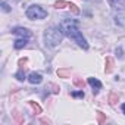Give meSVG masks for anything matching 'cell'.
Here are the masks:
<instances>
[{
  "instance_id": "obj_1",
  "label": "cell",
  "mask_w": 125,
  "mask_h": 125,
  "mask_svg": "<svg viewBox=\"0 0 125 125\" xmlns=\"http://www.w3.org/2000/svg\"><path fill=\"white\" fill-rule=\"evenodd\" d=\"M60 27H62V30H63V32H65L66 37H69L71 40H74V41H75L80 47H83L84 50L88 49V43H87V40L84 38L83 32L80 31L77 21H74V19H63V22H62Z\"/></svg>"
},
{
  "instance_id": "obj_2",
  "label": "cell",
  "mask_w": 125,
  "mask_h": 125,
  "mask_svg": "<svg viewBox=\"0 0 125 125\" xmlns=\"http://www.w3.org/2000/svg\"><path fill=\"white\" fill-rule=\"evenodd\" d=\"M63 30H62V27H50L44 31V43L46 46L49 47H56L59 43H62V40H63Z\"/></svg>"
},
{
  "instance_id": "obj_3",
  "label": "cell",
  "mask_w": 125,
  "mask_h": 125,
  "mask_svg": "<svg viewBox=\"0 0 125 125\" xmlns=\"http://www.w3.org/2000/svg\"><path fill=\"white\" fill-rule=\"evenodd\" d=\"M25 15H27V18L28 19H44L46 16H47V10H44L41 6H38V5H31L28 9H27V12H25Z\"/></svg>"
},
{
  "instance_id": "obj_4",
  "label": "cell",
  "mask_w": 125,
  "mask_h": 125,
  "mask_svg": "<svg viewBox=\"0 0 125 125\" xmlns=\"http://www.w3.org/2000/svg\"><path fill=\"white\" fill-rule=\"evenodd\" d=\"M12 32H13L15 35H21V37H24V38H30V37H31V31H28L27 28H22V27L13 28Z\"/></svg>"
},
{
  "instance_id": "obj_5",
  "label": "cell",
  "mask_w": 125,
  "mask_h": 125,
  "mask_svg": "<svg viewBox=\"0 0 125 125\" xmlns=\"http://www.w3.org/2000/svg\"><path fill=\"white\" fill-rule=\"evenodd\" d=\"M28 81H30L31 84H40V83L43 81V77H41V74H38V72H31V74L28 75Z\"/></svg>"
},
{
  "instance_id": "obj_6",
  "label": "cell",
  "mask_w": 125,
  "mask_h": 125,
  "mask_svg": "<svg viewBox=\"0 0 125 125\" xmlns=\"http://www.w3.org/2000/svg\"><path fill=\"white\" fill-rule=\"evenodd\" d=\"M88 84L93 87V93H94V94H97L99 90L102 88V83H100L99 80H96V78H88Z\"/></svg>"
},
{
  "instance_id": "obj_7",
  "label": "cell",
  "mask_w": 125,
  "mask_h": 125,
  "mask_svg": "<svg viewBox=\"0 0 125 125\" xmlns=\"http://www.w3.org/2000/svg\"><path fill=\"white\" fill-rule=\"evenodd\" d=\"M109 3L118 10H125V0H109Z\"/></svg>"
},
{
  "instance_id": "obj_8",
  "label": "cell",
  "mask_w": 125,
  "mask_h": 125,
  "mask_svg": "<svg viewBox=\"0 0 125 125\" xmlns=\"http://www.w3.org/2000/svg\"><path fill=\"white\" fill-rule=\"evenodd\" d=\"M27 43H28V38H24V37H21V38H18V40L15 41V44H13V47H15L16 50H19V49H22V47H25V46H27Z\"/></svg>"
},
{
  "instance_id": "obj_9",
  "label": "cell",
  "mask_w": 125,
  "mask_h": 125,
  "mask_svg": "<svg viewBox=\"0 0 125 125\" xmlns=\"http://www.w3.org/2000/svg\"><path fill=\"white\" fill-rule=\"evenodd\" d=\"M69 5H71V3L62 2V0H60V2H56V3H54V8H56V9H65V8H69Z\"/></svg>"
},
{
  "instance_id": "obj_10",
  "label": "cell",
  "mask_w": 125,
  "mask_h": 125,
  "mask_svg": "<svg viewBox=\"0 0 125 125\" xmlns=\"http://www.w3.org/2000/svg\"><path fill=\"white\" fill-rule=\"evenodd\" d=\"M106 65H107V66L104 68V71H106V72H110L112 68H113V60H112L110 57H106Z\"/></svg>"
},
{
  "instance_id": "obj_11",
  "label": "cell",
  "mask_w": 125,
  "mask_h": 125,
  "mask_svg": "<svg viewBox=\"0 0 125 125\" xmlns=\"http://www.w3.org/2000/svg\"><path fill=\"white\" fill-rule=\"evenodd\" d=\"M0 5H2V10L3 12H10V8H9V5L5 2V0H2V3H0Z\"/></svg>"
},
{
  "instance_id": "obj_12",
  "label": "cell",
  "mask_w": 125,
  "mask_h": 125,
  "mask_svg": "<svg viewBox=\"0 0 125 125\" xmlns=\"http://www.w3.org/2000/svg\"><path fill=\"white\" fill-rule=\"evenodd\" d=\"M16 78H18L19 81H24V80H25V74H24V71H22V68L19 69V72H16Z\"/></svg>"
},
{
  "instance_id": "obj_13",
  "label": "cell",
  "mask_w": 125,
  "mask_h": 125,
  "mask_svg": "<svg viewBox=\"0 0 125 125\" xmlns=\"http://www.w3.org/2000/svg\"><path fill=\"white\" fill-rule=\"evenodd\" d=\"M71 96L72 97H81V99H84V91H74V93H71Z\"/></svg>"
},
{
  "instance_id": "obj_14",
  "label": "cell",
  "mask_w": 125,
  "mask_h": 125,
  "mask_svg": "<svg viewBox=\"0 0 125 125\" xmlns=\"http://www.w3.org/2000/svg\"><path fill=\"white\" fill-rule=\"evenodd\" d=\"M118 102V96L116 94H110V97H109V103L110 104H115Z\"/></svg>"
},
{
  "instance_id": "obj_15",
  "label": "cell",
  "mask_w": 125,
  "mask_h": 125,
  "mask_svg": "<svg viewBox=\"0 0 125 125\" xmlns=\"http://www.w3.org/2000/svg\"><path fill=\"white\" fill-rule=\"evenodd\" d=\"M74 84H75L77 87H81V88H84V81H81V80H75V81H74Z\"/></svg>"
},
{
  "instance_id": "obj_16",
  "label": "cell",
  "mask_w": 125,
  "mask_h": 125,
  "mask_svg": "<svg viewBox=\"0 0 125 125\" xmlns=\"http://www.w3.org/2000/svg\"><path fill=\"white\" fill-rule=\"evenodd\" d=\"M97 118H99V124L104 122V116H103V113H102V112H97Z\"/></svg>"
},
{
  "instance_id": "obj_17",
  "label": "cell",
  "mask_w": 125,
  "mask_h": 125,
  "mask_svg": "<svg viewBox=\"0 0 125 125\" xmlns=\"http://www.w3.org/2000/svg\"><path fill=\"white\" fill-rule=\"evenodd\" d=\"M30 104H31V106H32V107H34V109H35V110H37V112H38V113H40V112H41V109H40V106H38V104H35V103H32V102H31V103H30Z\"/></svg>"
},
{
  "instance_id": "obj_18",
  "label": "cell",
  "mask_w": 125,
  "mask_h": 125,
  "mask_svg": "<svg viewBox=\"0 0 125 125\" xmlns=\"http://www.w3.org/2000/svg\"><path fill=\"white\" fill-rule=\"evenodd\" d=\"M57 74H59L60 77H66V75H68V71H57Z\"/></svg>"
},
{
  "instance_id": "obj_19",
  "label": "cell",
  "mask_w": 125,
  "mask_h": 125,
  "mask_svg": "<svg viewBox=\"0 0 125 125\" xmlns=\"http://www.w3.org/2000/svg\"><path fill=\"white\" fill-rule=\"evenodd\" d=\"M122 112H124V115H125V103L122 104Z\"/></svg>"
}]
</instances>
